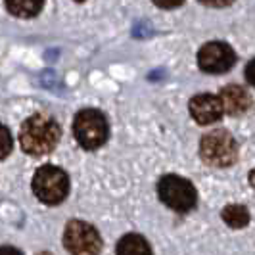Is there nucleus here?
I'll return each mask as SVG.
<instances>
[{
  "instance_id": "obj_1",
  "label": "nucleus",
  "mask_w": 255,
  "mask_h": 255,
  "mask_svg": "<svg viewBox=\"0 0 255 255\" xmlns=\"http://www.w3.org/2000/svg\"><path fill=\"white\" fill-rule=\"evenodd\" d=\"M60 136V125L52 117L37 114L23 121L19 130V144L29 155H46L58 146Z\"/></svg>"
},
{
  "instance_id": "obj_2",
  "label": "nucleus",
  "mask_w": 255,
  "mask_h": 255,
  "mask_svg": "<svg viewBox=\"0 0 255 255\" xmlns=\"http://www.w3.org/2000/svg\"><path fill=\"white\" fill-rule=\"evenodd\" d=\"M73 134L81 148L85 150H98L102 148L108 136H110V125L108 119L100 110H81L73 119Z\"/></svg>"
},
{
  "instance_id": "obj_3",
  "label": "nucleus",
  "mask_w": 255,
  "mask_h": 255,
  "mask_svg": "<svg viewBox=\"0 0 255 255\" xmlns=\"http://www.w3.org/2000/svg\"><path fill=\"white\" fill-rule=\"evenodd\" d=\"M33 192L42 204L58 205L69 194V177L64 169L56 165H42L35 171Z\"/></svg>"
},
{
  "instance_id": "obj_4",
  "label": "nucleus",
  "mask_w": 255,
  "mask_h": 255,
  "mask_svg": "<svg viewBox=\"0 0 255 255\" xmlns=\"http://www.w3.org/2000/svg\"><path fill=\"white\" fill-rule=\"evenodd\" d=\"M200 155L207 165L230 167L238 159V144L229 130L217 128V130H211L202 136Z\"/></svg>"
},
{
  "instance_id": "obj_5",
  "label": "nucleus",
  "mask_w": 255,
  "mask_h": 255,
  "mask_svg": "<svg viewBox=\"0 0 255 255\" xmlns=\"http://www.w3.org/2000/svg\"><path fill=\"white\" fill-rule=\"evenodd\" d=\"M157 196L167 207H171L173 211H179V213L192 211L196 207V200H198L194 184L179 175L161 177L157 182Z\"/></svg>"
},
{
  "instance_id": "obj_6",
  "label": "nucleus",
  "mask_w": 255,
  "mask_h": 255,
  "mask_svg": "<svg viewBox=\"0 0 255 255\" xmlns=\"http://www.w3.org/2000/svg\"><path fill=\"white\" fill-rule=\"evenodd\" d=\"M64 246L71 254H98L102 250V238L98 230L85 221H69L64 230Z\"/></svg>"
},
{
  "instance_id": "obj_7",
  "label": "nucleus",
  "mask_w": 255,
  "mask_h": 255,
  "mask_svg": "<svg viewBox=\"0 0 255 255\" xmlns=\"http://www.w3.org/2000/svg\"><path fill=\"white\" fill-rule=\"evenodd\" d=\"M234 64H236V52L227 42L221 40L207 42L198 52V67L211 75L227 73L234 67Z\"/></svg>"
},
{
  "instance_id": "obj_8",
  "label": "nucleus",
  "mask_w": 255,
  "mask_h": 255,
  "mask_svg": "<svg viewBox=\"0 0 255 255\" xmlns=\"http://www.w3.org/2000/svg\"><path fill=\"white\" fill-rule=\"evenodd\" d=\"M190 115L198 125H211L223 117V104L219 96L213 94H198L190 100Z\"/></svg>"
},
{
  "instance_id": "obj_9",
  "label": "nucleus",
  "mask_w": 255,
  "mask_h": 255,
  "mask_svg": "<svg viewBox=\"0 0 255 255\" xmlns=\"http://www.w3.org/2000/svg\"><path fill=\"white\" fill-rule=\"evenodd\" d=\"M219 98L223 104V112L232 115V117L244 115L252 108V98H250L248 90L238 87V85H229V87L221 89Z\"/></svg>"
},
{
  "instance_id": "obj_10",
  "label": "nucleus",
  "mask_w": 255,
  "mask_h": 255,
  "mask_svg": "<svg viewBox=\"0 0 255 255\" xmlns=\"http://www.w3.org/2000/svg\"><path fill=\"white\" fill-rule=\"evenodd\" d=\"M221 217H223V221L229 225L230 229H244L250 223V211H248L246 205L230 204L221 211Z\"/></svg>"
},
{
  "instance_id": "obj_11",
  "label": "nucleus",
  "mask_w": 255,
  "mask_h": 255,
  "mask_svg": "<svg viewBox=\"0 0 255 255\" xmlns=\"http://www.w3.org/2000/svg\"><path fill=\"white\" fill-rule=\"evenodd\" d=\"M44 6V0H6L8 12L15 17H35Z\"/></svg>"
},
{
  "instance_id": "obj_12",
  "label": "nucleus",
  "mask_w": 255,
  "mask_h": 255,
  "mask_svg": "<svg viewBox=\"0 0 255 255\" xmlns=\"http://www.w3.org/2000/svg\"><path fill=\"white\" fill-rule=\"evenodd\" d=\"M115 252L121 255H132V254L144 255V254H150L152 250H150L148 242L142 238L140 234H127V236H123V238L119 240Z\"/></svg>"
},
{
  "instance_id": "obj_13",
  "label": "nucleus",
  "mask_w": 255,
  "mask_h": 255,
  "mask_svg": "<svg viewBox=\"0 0 255 255\" xmlns=\"http://www.w3.org/2000/svg\"><path fill=\"white\" fill-rule=\"evenodd\" d=\"M12 146H13V142H12V134H10V130L0 123V159H4V157H8V155H10Z\"/></svg>"
},
{
  "instance_id": "obj_14",
  "label": "nucleus",
  "mask_w": 255,
  "mask_h": 255,
  "mask_svg": "<svg viewBox=\"0 0 255 255\" xmlns=\"http://www.w3.org/2000/svg\"><path fill=\"white\" fill-rule=\"evenodd\" d=\"M155 6L159 8H165V10H171V8H179L184 0H152Z\"/></svg>"
},
{
  "instance_id": "obj_15",
  "label": "nucleus",
  "mask_w": 255,
  "mask_h": 255,
  "mask_svg": "<svg viewBox=\"0 0 255 255\" xmlns=\"http://www.w3.org/2000/svg\"><path fill=\"white\" fill-rule=\"evenodd\" d=\"M200 2L205 6H211V8H227L234 0H200Z\"/></svg>"
},
{
  "instance_id": "obj_16",
  "label": "nucleus",
  "mask_w": 255,
  "mask_h": 255,
  "mask_svg": "<svg viewBox=\"0 0 255 255\" xmlns=\"http://www.w3.org/2000/svg\"><path fill=\"white\" fill-rule=\"evenodd\" d=\"M246 79H248V83L255 87V60H252L250 64L246 65Z\"/></svg>"
},
{
  "instance_id": "obj_17",
  "label": "nucleus",
  "mask_w": 255,
  "mask_h": 255,
  "mask_svg": "<svg viewBox=\"0 0 255 255\" xmlns=\"http://www.w3.org/2000/svg\"><path fill=\"white\" fill-rule=\"evenodd\" d=\"M250 184L255 188V169H252V171H250Z\"/></svg>"
},
{
  "instance_id": "obj_18",
  "label": "nucleus",
  "mask_w": 255,
  "mask_h": 255,
  "mask_svg": "<svg viewBox=\"0 0 255 255\" xmlns=\"http://www.w3.org/2000/svg\"><path fill=\"white\" fill-rule=\"evenodd\" d=\"M75 2H85V0H75Z\"/></svg>"
}]
</instances>
